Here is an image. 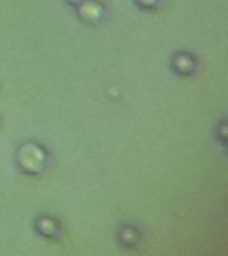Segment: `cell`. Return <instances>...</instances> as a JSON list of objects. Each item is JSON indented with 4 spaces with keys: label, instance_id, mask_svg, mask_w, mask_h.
Segmentation results:
<instances>
[]
</instances>
